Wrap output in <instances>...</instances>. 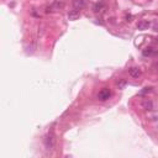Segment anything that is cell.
Listing matches in <instances>:
<instances>
[{"label": "cell", "instance_id": "cell-1", "mask_svg": "<svg viewBox=\"0 0 158 158\" xmlns=\"http://www.w3.org/2000/svg\"><path fill=\"white\" fill-rule=\"evenodd\" d=\"M63 6H64V0H54L53 2V4L51 5V8H47V13H49V11H57V10H61V9H63Z\"/></svg>", "mask_w": 158, "mask_h": 158}, {"label": "cell", "instance_id": "cell-2", "mask_svg": "<svg viewBox=\"0 0 158 158\" xmlns=\"http://www.w3.org/2000/svg\"><path fill=\"white\" fill-rule=\"evenodd\" d=\"M110 97H111V90L108 89V88H103V89L98 93V99L101 100V101H105V100L110 99Z\"/></svg>", "mask_w": 158, "mask_h": 158}, {"label": "cell", "instance_id": "cell-3", "mask_svg": "<svg viewBox=\"0 0 158 158\" xmlns=\"http://www.w3.org/2000/svg\"><path fill=\"white\" fill-rule=\"evenodd\" d=\"M45 144H46V147H47L48 149H52V148H53V146H54V135H53L52 132L46 136V138H45Z\"/></svg>", "mask_w": 158, "mask_h": 158}, {"label": "cell", "instance_id": "cell-4", "mask_svg": "<svg viewBox=\"0 0 158 158\" xmlns=\"http://www.w3.org/2000/svg\"><path fill=\"white\" fill-rule=\"evenodd\" d=\"M79 18H81V11L77 10V9L70 10V11L68 13V19H69L70 21H75V20H78Z\"/></svg>", "mask_w": 158, "mask_h": 158}, {"label": "cell", "instance_id": "cell-5", "mask_svg": "<svg viewBox=\"0 0 158 158\" xmlns=\"http://www.w3.org/2000/svg\"><path fill=\"white\" fill-rule=\"evenodd\" d=\"M128 74H130L132 78H140V77H141V74H142V72H141V69H140V68H137V67H132V68H130V69H128Z\"/></svg>", "mask_w": 158, "mask_h": 158}, {"label": "cell", "instance_id": "cell-6", "mask_svg": "<svg viewBox=\"0 0 158 158\" xmlns=\"http://www.w3.org/2000/svg\"><path fill=\"white\" fill-rule=\"evenodd\" d=\"M73 6L77 10H81V9H83L85 6V2L84 0H73Z\"/></svg>", "mask_w": 158, "mask_h": 158}, {"label": "cell", "instance_id": "cell-7", "mask_svg": "<svg viewBox=\"0 0 158 158\" xmlns=\"http://www.w3.org/2000/svg\"><path fill=\"white\" fill-rule=\"evenodd\" d=\"M149 25H151V24H149L148 21H146V20H142V21H140V22L137 24V29L143 31V30H147V29L149 27Z\"/></svg>", "mask_w": 158, "mask_h": 158}, {"label": "cell", "instance_id": "cell-8", "mask_svg": "<svg viewBox=\"0 0 158 158\" xmlns=\"http://www.w3.org/2000/svg\"><path fill=\"white\" fill-rule=\"evenodd\" d=\"M142 106H143L144 109H147V110H152V109H153L152 101H148V100H144V101L142 103Z\"/></svg>", "mask_w": 158, "mask_h": 158}, {"label": "cell", "instance_id": "cell-9", "mask_svg": "<svg viewBox=\"0 0 158 158\" xmlns=\"http://www.w3.org/2000/svg\"><path fill=\"white\" fill-rule=\"evenodd\" d=\"M154 53V49L152 48V47H149V48H146V49H143V56H152Z\"/></svg>", "mask_w": 158, "mask_h": 158}, {"label": "cell", "instance_id": "cell-10", "mask_svg": "<svg viewBox=\"0 0 158 158\" xmlns=\"http://www.w3.org/2000/svg\"><path fill=\"white\" fill-rule=\"evenodd\" d=\"M103 8H104V4H103V3H97V4L94 5V11H95V13H99V11H101Z\"/></svg>", "mask_w": 158, "mask_h": 158}, {"label": "cell", "instance_id": "cell-11", "mask_svg": "<svg viewBox=\"0 0 158 158\" xmlns=\"http://www.w3.org/2000/svg\"><path fill=\"white\" fill-rule=\"evenodd\" d=\"M157 57H158V53H157Z\"/></svg>", "mask_w": 158, "mask_h": 158}]
</instances>
